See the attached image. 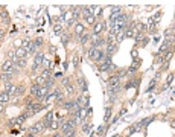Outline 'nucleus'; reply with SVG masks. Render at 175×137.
Listing matches in <instances>:
<instances>
[{
	"label": "nucleus",
	"instance_id": "nucleus-1",
	"mask_svg": "<svg viewBox=\"0 0 175 137\" xmlns=\"http://www.w3.org/2000/svg\"><path fill=\"white\" fill-rule=\"evenodd\" d=\"M87 56L94 62H102L105 60V52L102 49H96V47H90L87 52Z\"/></svg>",
	"mask_w": 175,
	"mask_h": 137
},
{
	"label": "nucleus",
	"instance_id": "nucleus-2",
	"mask_svg": "<svg viewBox=\"0 0 175 137\" xmlns=\"http://www.w3.org/2000/svg\"><path fill=\"white\" fill-rule=\"evenodd\" d=\"M2 72H3V73H11V75L14 76V75H18V73H20V68L15 67L12 61L5 60V62L2 64Z\"/></svg>",
	"mask_w": 175,
	"mask_h": 137
},
{
	"label": "nucleus",
	"instance_id": "nucleus-3",
	"mask_svg": "<svg viewBox=\"0 0 175 137\" xmlns=\"http://www.w3.org/2000/svg\"><path fill=\"white\" fill-rule=\"evenodd\" d=\"M43 60H44V52H43V50H38V52L34 55V64H32V67H31L32 73H35L37 70H40L41 64H43Z\"/></svg>",
	"mask_w": 175,
	"mask_h": 137
},
{
	"label": "nucleus",
	"instance_id": "nucleus-4",
	"mask_svg": "<svg viewBox=\"0 0 175 137\" xmlns=\"http://www.w3.org/2000/svg\"><path fill=\"white\" fill-rule=\"evenodd\" d=\"M98 68H99V72H102V73H105V72H110V70H114V64H113V61H111V58H108V56H105V60L102 61V62H98Z\"/></svg>",
	"mask_w": 175,
	"mask_h": 137
},
{
	"label": "nucleus",
	"instance_id": "nucleus-5",
	"mask_svg": "<svg viewBox=\"0 0 175 137\" xmlns=\"http://www.w3.org/2000/svg\"><path fill=\"white\" fill-rule=\"evenodd\" d=\"M90 43H92V47H96V49H100L102 46H105V38H104L102 35L90 34Z\"/></svg>",
	"mask_w": 175,
	"mask_h": 137
},
{
	"label": "nucleus",
	"instance_id": "nucleus-6",
	"mask_svg": "<svg viewBox=\"0 0 175 137\" xmlns=\"http://www.w3.org/2000/svg\"><path fill=\"white\" fill-rule=\"evenodd\" d=\"M125 73L120 72V73H114V75L110 76L108 79V88H113V87H120V82H122V78H123Z\"/></svg>",
	"mask_w": 175,
	"mask_h": 137
},
{
	"label": "nucleus",
	"instance_id": "nucleus-7",
	"mask_svg": "<svg viewBox=\"0 0 175 137\" xmlns=\"http://www.w3.org/2000/svg\"><path fill=\"white\" fill-rule=\"evenodd\" d=\"M140 64H142V60L140 58H137V60L132 62V66L131 67H128V70H126V73H125V76L126 78H132V75L139 70V67H140Z\"/></svg>",
	"mask_w": 175,
	"mask_h": 137
},
{
	"label": "nucleus",
	"instance_id": "nucleus-8",
	"mask_svg": "<svg viewBox=\"0 0 175 137\" xmlns=\"http://www.w3.org/2000/svg\"><path fill=\"white\" fill-rule=\"evenodd\" d=\"M107 23L105 22H96L93 24V34H96V35H100L104 32V31H108V28H107Z\"/></svg>",
	"mask_w": 175,
	"mask_h": 137
},
{
	"label": "nucleus",
	"instance_id": "nucleus-9",
	"mask_svg": "<svg viewBox=\"0 0 175 137\" xmlns=\"http://www.w3.org/2000/svg\"><path fill=\"white\" fill-rule=\"evenodd\" d=\"M22 47L28 52V54H34L35 52V47H34V43H32V40H29V38H23L22 40Z\"/></svg>",
	"mask_w": 175,
	"mask_h": 137
},
{
	"label": "nucleus",
	"instance_id": "nucleus-10",
	"mask_svg": "<svg viewBox=\"0 0 175 137\" xmlns=\"http://www.w3.org/2000/svg\"><path fill=\"white\" fill-rule=\"evenodd\" d=\"M75 125H76L75 119H69V120H64V122L61 123V134L67 133L69 130H73V128H75Z\"/></svg>",
	"mask_w": 175,
	"mask_h": 137
},
{
	"label": "nucleus",
	"instance_id": "nucleus-11",
	"mask_svg": "<svg viewBox=\"0 0 175 137\" xmlns=\"http://www.w3.org/2000/svg\"><path fill=\"white\" fill-rule=\"evenodd\" d=\"M46 128L43 126V122L41 120H38V122H35L31 125V128H29V133H34V134H41L44 131Z\"/></svg>",
	"mask_w": 175,
	"mask_h": 137
},
{
	"label": "nucleus",
	"instance_id": "nucleus-12",
	"mask_svg": "<svg viewBox=\"0 0 175 137\" xmlns=\"http://www.w3.org/2000/svg\"><path fill=\"white\" fill-rule=\"evenodd\" d=\"M76 82H78V88H79V90H81L82 93H87V90H88V84L85 82V79H84V78H82L81 75L78 76Z\"/></svg>",
	"mask_w": 175,
	"mask_h": 137
},
{
	"label": "nucleus",
	"instance_id": "nucleus-13",
	"mask_svg": "<svg viewBox=\"0 0 175 137\" xmlns=\"http://www.w3.org/2000/svg\"><path fill=\"white\" fill-rule=\"evenodd\" d=\"M117 44H105V56H108V58H111V55L113 54H116L117 52Z\"/></svg>",
	"mask_w": 175,
	"mask_h": 137
},
{
	"label": "nucleus",
	"instance_id": "nucleus-14",
	"mask_svg": "<svg viewBox=\"0 0 175 137\" xmlns=\"http://www.w3.org/2000/svg\"><path fill=\"white\" fill-rule=\"evenodd\" d=\"M70 14L73 15V18L78 20L82 17V9H81V6H70Z\"/></svg>",
	"mask_w": 175,
	"mask_h": 137
},
{
	"label": "nucleus",
	"instance_id": "nucleus-15",
	"mask_svg": "<svg viewBox=\"0 0 175 137\" xmlns=\"http://www.w3.org/2000/svg\"><path fill=\"white\" fill-rule=\"evenodd\" d=\"M14 52H15V56H17L18 60H26V58L29 56V54L23 49V47H17V49H15Z\"/></svg>",
	"mask_w": 175,
	"mask_h": 137
},
{
	"label": "nucleus",
	"instance_id": "nucleus-16",
	"mask_svg": "<svg viewBox=\"0 0 175 137\" xmlns=\"http://www.w3.org/2000/svg\"><path fill=\"white\" fill-rule=\"evenodd\" d=\"M64 88H66V94H69V96H73V94H76V85L73 82H69L67 85H64Z\"/></svg>",
	"mask_w": 175,
	"mask_h": 137
},
{
	"label": "nucleus",
	"instance_id": "nucleus-17",
	"mask_svg": "<svg viewBox=\"0 0 175 137\" xmlns=\"http://www.w3.org/2000/svg\"><path fill=\"white\" fill-rule=\"evenodd\" d=\"M139 84H140V79H134V78H130V81L123 85L125 90H130V88L132 87H139Z\"/></svg>",
	"mask_w": 175,
	"mask_h": 137
},
{
	"label": "nucleus",
	"instance_id": "nucleus-18",
	"mask_svg": "<svg viewBox=\"0 0 175 137\" xmlns=\"http://www.w3.org/2000/svg\"><path fill=\"white\" fill-rule=\"evenodd\" d=\"M26 93V85L24 84H18V85H15V93H14V96H23V94Z\"/></svg>",
	"mask_w": 175,
	"mask_h": 137
},
{
	"label": "nucleus",
	"instance_id": "nucleus-19",
	"mask_svg": "<svg viewBox=\"0 0 175 137\" xmlns=\"http://www.w3.org/2000/svg\"><path fill=\"white\" fill-rule=\"evenodd\" d=\"M3 92L8 93L9 96H11V94L15 93V85H14L12 82H6V84H5V87H3Z\"/></svg>",
	"mask_w": 175,
	"mask_h": 137
},
{
	"label": "nucleus",
	"instance_id": "nucleus-20",
	"mask_svg": "<svg viewBox=\"0 0 175 137\" xmlns=\"http://www.w3.org/2000/svg\"><path fill=\"white\" fill-rule=\"evenodd\" d=\"M70 41H72V35L69 34V32H66V31H64V34L61 35V43H62V46H64V47H67V46H69V43H70Z\"/></svg>",
	"mask_w": 175,
	"mask_h": 137
},
{
	"label": "nucleus",
	"instance_id": "nucleus-21",
	"mask_svg": "<svg viewBox=\"0 0 175 137\" xmlns=\"http://www.w3.org/2000/svg\"><path fill=\"white\" fill-rule=\"evenodd\" d=\"M82 32H85V26H84V23H81V22H76V24H75V35L79 37Z\"/></svg>",
	"mask_w": 175,
	"mask_h": 137
},
{
	"label": "nucleus",
	"instance_id": "nucleus-22",
	"mask_svg": "<svg viewBox=\"0 0 175 137\" xmlns=\"http://www.w3.org/2000/svg\"><path fill=\"white\" fill-rule=\"evenodd\" d=\"M40 88H41V85H38V84H37V82H34L32 85L29 87L31 96H34V98H37V94H38V92H40Z\"/></svg>",
	"mask_w": 175,
	"mask_h": 137
},
{
	"label": "nucleus",
	"instance_id": "nucleus-23",
	"mask_svg": "<svg viewBox=\"0 0 175 137\" xmlns=\"http://www.w3.org/2000/svg\"><path fill=\"white\" fill-rule=\"evenodd\" d=\"M88 41H90V34L88 32H82L81 35H79V43H81L82 46H85Z\"/></svg>",
	"mask_w": 175,
	"mask_h": 137
},
{
	"label": "nucleus",
	"instance_id": "nucleus-24",
	"mask_svg": "<svg viewBox=\"0 0 175 137\" xmlns=\"http://www.w3.org/2000/svg\"><path fill=\"white\" fill-rule=\"evenodd\" d=\"M0 81H2L3 84L12 82V75H11V73H3L2 72V75H0Z\"/></svg>",
	"mask_w": 175,
	"mask_h": 137
},
{
	"label": "nucleus",
	"instance_id": "nucleus-25",
	"mask_svg": "<svg viewBox=\"0 0 175 137\" xmlns=\"http://www.w3.org/2000/svg\"><path fill=\"white\" fill-rule=\"evenodd\" d=\"M32 43H34V47H35V50H37V49L40 50L41 47H43V44H44V40L41 38V37H37V38L32 41Z\"/></svg>",
	"mask_w": 175,
	"mask_h": 137
},
{
	"label": "nucleus",
	"instance_id": "nucleus-26",
	"mask_svg": "<svg viewBox=\"0 0 175 137\" xmlns=\"http://www.w3.org/2000/svg\"><path fill=\"white\" fill-rule=\"evenodd\" d=\"M54 32H55V35L61 37L62 34H64V29H62V24H60V23H55V24H54Z\"/></svg>",
	"mask_w": 175,
	"mask_h": 137
},
{
	"label": "nucleus",
	"instance_id": "nucleus-27",
	"mask_svg": "<svg viewBox=\"0 0 175 137\" xmlns=\"http://www.w3.org/2000/svg\"><path fill=\"white\" fill-rule=\"evenodd\" d=\"M40 76L43 78V79H49V78H52V70L50 68H43V70H41V73H40Z\"/></svg>",
	"mask_w": 175,
	"mask_h": 137
},
{
	"label": "nucleus",
	"instance_id": "nucleus-28",
	"mask_svg": "<svg viewBox=\"0 0 175 137\" xmlns=\"http://www.w3.org/2000/svg\"><path fill=\"white\" fill-rule=\"evenodd\" d=\"M9 101H11V96H9L8 93H5V92L0 93V104H5V105H6Z\"/></svg>",
	"mask_w": 175,
	"mask_h": 137
},
{
	"label": "nucleus",
	"instance_id": "nucleus-29",
	"mask_svg": "<svg viewBox=\"0 0 175 137\" xmlns=\"http://www.w3.org/2000/svg\"><path fill=\"white\" fill-rule=\"evenodd\" d=\"M105 44H116V34L108 32L107 38H105Z\"/></svg>",
	"mask_w": 175,
	"mask_h": 137
},
{
	"label": "nucleus",
	"instance_id": "nucleus-30",
	"mask_svg": "<svg viewBox=\"0 0 175 137\" xmlns=\"http://www.w3.org/2000/svg\"><path fill=\"white\" fill-rule=\"evenodd\" d=\"M172 58H174V49H171L169 52H166V54L163 55V61L164 62H171Z\"/></svg>",
	"mask_w": 175,
	"mask_h": 137
},
{
	"label": "nucleus",
	"instance_id": "nucleus-31",
	"mask_svg": "<svg viewBox=\"0 0 175 137\" xmlns=\"http://www.w3.org/2000/svg\"><path fill=\"white\" fill-rule=\"evenodd\" d=\"M0 20L5 23V24H9L11 23V18H9V14L6 12V11H3L2 14H0Z\"/></svg>",
	"mask_w": 175,
	"mask_h": 137
},
{
	"label": "nucleus",
	"instance_id": "nucleus-32",
	"mask_svg": "<svg viewBox=\"0 0 175 137\" xmlns=\"http://www.w3.org/2000/svg\"><path fill=\"white\" fill-rule=\"evenodd\" d=\"M14 66L17 67V68H26V66H28V61H26V60H18V58H17V61L14 62Z\"/></svg>",
	"mask_w": 175,
	"mask_h": 137
},
{
	"label": "nucleus",
	"instance_id": "nucleus-33",
	"mask_svg": "<svg viewBox=\"0 0 175 137\" xmlns=\"http://www.w3.org/2000/svg\"><path fill=\"white\" fill-rule=\"evenodd\" d=\"M174 31H175L174 24H171L166 31H164V37H166V38H172V37H174Z\"/></svg>",
	"mask_w": 175,
	"mask_h": 137
},
{
	"label": "nucleus",
	"instance_id": "nucleus-34",
	"mask_svg": "<svg viewBox=\"0 0 175 137\" xmlns=\"http://www.w3.org/2000/svg\"><path fill=\"white\" fill-rule=\"evenodd\" d=\"M111 111H113V110H111V107L108 108H105V114H104V123L107 125L108 123V120H110V117H111Z\"/></svg>",
	"mask_w": 175,
	"mask_h": 137
},
{
	"label": "nucleus",
	"instance_id": "nucleus-35",
	"mask_svg": "<svg viewBox=\"0 0 175 137\" xmlns=\"http://www.w3.org/2000/svg\"><path fill=\"white\" fill-rule=\"evenodd\" d=\"M161 15H163V12H161V11H160V12H157V14L151 18V22H152L154 24H157V26H158V23H160V20H161Z\"/></svg>",
	"mask_w": 175,
	"mask_h": 137
},
{
	"label": "nucleus",
	"instance_id": "nucleus-36",
	"mask_svg": "<svg viewBox=\"0 0 175 137\" xmlns=\"http://www.w3.org/2000/svg\"><path fill=\"white\" fill-rule=\"evenodd\" d=\"M84 20H85V23H87V24H90V26H93L94 23L98 22V18L94 17V15H88V17H85Z\"/></svg>",
	"mask_w": 175,
	"mask_h": 137
},
{
	"label": "nucleus",
	"instance_id": "nucleus-37",
	"mask_svg": "<svg viewBox=\"0 0 175 137\" xmlns=\"http://www.w3.org/2000/svg\"><path fill=\"white\" fill-rule=\"evenodd\" d=\"M44 87H47L49 90H50V88H54V87H55V78H54V76H52V78H49V79L46 81Z\"/></svg>",
	"mask_w": 175,
	"mask_h": 137
},
{
	"label": "nucleus",
	"instance_id": "nucleus-38",
	"mask_svg": "<svg viewBox=\"0 0 175 137\" xmlns=\"http://www.w3.org/2000/svg\"><path fill=\"white\" fill-rule=\"evenodd\" d=\"M123 35H125V38H132V37H134V29L126 28L125 32H123Z\"/></svg>",
	"mask_w": 175,
	"mask_h": 137
},
{
	"label": "nucleus",
	"instance_id": "nucleus-39",
	"mask_svg": "<svg viewBox=\"0 0 175 137\" xmlns=\"http://www.w3.org/2000/svg\"><path fill=\"white\" fill-rule=\"evenodd\" d=\"M79 61H81V60H79V55L78 54H73V58H72V64H73V67H78L79 66Z\"/></svg>",
	"mask_w": 175,
	"mask_h": 137
},
{
	"label": "nucleus",
	"instance_id": "nucleus-40",
	"mask_svg": "<svg viewBox=\"0 0 175 137\" xmlns=\"http://www.w3.org/2000/svg\"><path fill=\"white\" fill-rule=\"evenodd\" d=\"M41 67H43V68H52V61H50V60H47V58L44 56V60H43V64H41Z\"/></svg>",
	"mask_w": 175,
	"mask_h": 137
},
{
	"label": "nucleus",
	"instance_id": "nucleus-41",
	"mask_svg": "<svg viewBox=\"0 0 175 137\" xmlns=\"http://www.w3.org/2000/svg\"><path fill=\"white\" fill-rule=\"evenodd\" d=\"M107 126L108 125H100V126H98V136H104L105 134V131H107Z\"/></svg>",
	"mask_w": 175,
	"mask_h": 137
},
{
	"label": "nucleus",
	"instance_id": "nucleus-42",
	"mask_svg": "<svg viewBox=\"0 0 175 137\" xmlns=\"http://www.w3.org/2000/svg\"><path fill=\"white\" fill-rule=\"evenodd\" d=\"M90 130H92V123H90V122H84L82 123V131H84V133H90Z\"/></svg>",
	"mask_w": 175,
	"mask_h": 137
},
{
	"label": "nucleus",
	"instance_id": "nucleus-43",
	"mask_svg": "<svg viewBox=\"0 0 175 137\" xmlns=\"http://www.w3.org/2000/svg\"><path fill=\"white\" fill-rule=\"evenodd\" d=\"M174 84V73H169L168 78H166V87L168 85H172Z\"/></svg>",
	"mask_w": 175,
	"mask_h": 137
},
{
	"label": "nucleus",
	"instance_id": "nucleus-44",
	"mask_svg": "<svg viewBox=\"0 0 175 137\" xmlns=\"http://www.w3.org/2000/svg\"><path fill=\"white\" fill-rule=\"evenodd\" d=\"M15 120H17V125H24V122H26V117L23 114H20L18 117H15Z\"/></svg>",
	"mask_w": 175,
	"mask_h": 137
},
{
	"label": "nucleus",
	"instance_id": "nucleus-45",
	"mask_svg": "<svg viewBox=\"0 0 175 137\" xmlns=\"http://www.w3.org/2000/svg\"><path fill=\"white\" fill-rule=\"evenodd\" d=\"M148 43H149V37H148V35H145V37H143V40L140 41V44H139V46H142V47H146V46H148Z\"/></svg>",
	"mask_w": 175,
	"mask_h": 137
},
{
	"label": "nucleus",
	"instance_id": "nucleus-46",
	"mask_svg": "<svg viewBox=\"0 0 175 137\" xmlns=\"http://www.w3.org/2000/svg\"><path fill=\"white\" fill-rule=\"evenodd\" d=\"M111 14H120L122 12V6H111Z\"/></svg>",
	"mask_w": 175,
	"mask_h": 137
},
{
	"label": "nucleus",
	"instance_id": "nucleus-47",
	"mask_svg": "<svg viewBox=\"0 0 175 137\" xmlns=\"http://www.w3.org/2000/svg\"><path fill=\"white\" fill-rule=\"evenodd\" d=\"M44 120H47V122H50L52 123V120H54V113H52V111H49V113H47L46 116H44V117H43Z\"/></svg>",
	"mask_w": 175,
	"mask_h": 137
},
{
	"label": "nucleus",
	"instance_id": "nucleus-48",
	"mask_svg": "<svg viewBox=\"0 0 175 137\" xmlns=\"http://www.w3.org/2000/svg\"><path fill=\"white\" fill-rule=\"evenodd\" d=\"M62 136H66V137H75V136H76V133H75V128H73V130H69L67 133H64Z\"/></svg>",
	"mask_w": 175,
	"mask_h": 137
},
{
	"label": "nucleus",
	"instance_id": "nucleus-49",
	"mask_svg": "<svg viewBox=\"0 0 175 137\" xmlns=\"http://www.w3.org/2000/svg\"><path fill=\"white\" fill-rule=\"evenodd\" d=\"M35 82L38 84V85H41V87H43L44 84H46V79H43L41 76H37V81H35Z\"/></svg>",
	"mask_w": 175,
	"mask_h": 137
},
{
	"label": "nucleus",
	"instance_id": "nucleus-50",
	"mask_svg": "<svg viewBox=\"0 0 175 137\" xmlns=\"http://www.w3.org/2000/svg\"><path fill=\"white\" fill-rule=\"evenodd\" d=\"M15 125H17V120H15V119H9L8 120V126H9V128H14Z\"/></svg>",
	"mask_w": 175,
	"mask_h": 137
},
{
	"label": "nucleus",
	"instance_id": "nucleus-51",
	"mask_svg": "<svg viewBox=\"0 0 175 137\" xmlns=\"http://www.w3.org/2000/svg\"><path fill=\"white\" fill-rule=\"evenodd\" d=\"M131 55H132V58H136V60L139 58V50H137V47H134V49L131 50Z\"/></svg>",
	"mask_w": 175,
	"mask_h": 137
},
{
	"label": "nucleus",
	"instance_id": "nucleus-52",
	"mask_svg": "<svg viewBox=\"0 0 175 137\" xmlns=\"http://www.w3.org/2000/svg\"><path fill=\"white\" fill-rule=\"evenodd\" d=\"M5 35H6V31L5 29H0V44H2V41L5 38Z\"/></svg>",
	"mask_w": 175,
	"mask_h": 137
},
{
	"label": "nucleus",
	"instance_id": "nucleus-53",
	"mask_svg": "<svg viewBox=\"0 0 175 137\" xmlns=\"http://www.w3.org/2000/svg\"><path fill=\"white\" fill-rule=\"evenodd\" d=\"M163 56L161 55H158V58H155V64H158V66H160V64H163Z\"/></svg>",
	"mask_w": 175,
	"mask_h": 137
},
{
	"label": "nucleus",
	"instance_id": "nucleus-54",
	"mask_svg": "<svg viewBox=\"0 0 175 137\" xmlns=\"http://www.w3.org/2000/svg\"><path fill=\"white\" fill-rule=\"evenodd\" d=\"M69 82H70V79H69V78H64V76L61 78V84H62V85H67Z\"/></svg>",
	"mask_w": 175,
	"mask_h": 137
},
{
	"label": "nucleus",
	"instance_id": "nucleus-55",
	"mask_svg": "<svg viewBox=\"0 0 175 137\" xmlns=\"http://www.w3.org/2000/svg\"><path fill=\"white\" fill-rule=\"evenodd\" d=\"M5 111H6V105H5V104H0V114H3Z\"/></svg>",
	"mask_w": 175,
	"mask_h": 137
},
{
	"label": "nucleus",
	"instance_id": "nucleus-56",
	"mask_svg": "<svg viewBox=\"0 0 175 137\" xmlns=\"http://www.w3.org/2000/svg\"><path fill=\"white\" fill-rule=\"evenodd\" d=\"M49 50H50L49 54H55V52H56V47H55V46H49Z\"/></svg>",
	"mask_w": 175,
	"mask_h": 137
},
{
	"label": "nucleus",
	"instance_id": "nucleus-57",
	"mask_svg": "<svg viewBox=\"0 0 175 137\" xmlns=\"http://www.w3.org/2000/svg\"><path fill=\"white\" fill-rule=\"evenodd\" d=\"M158 41H160V37H154V44H158Z\"/></svg>",
	"mask_w": 175,
	"mask_h": 137
},
{
	"label": "nucleus",
	"instance_id": "nucleus-58",
	"mask_svg": "<svg viewBox=\"0 0 175 137\" xmlns=\"http://www.w3.org/2000/svg\"><path fill=\"white\" fill-rule=\"evenodd\" d=\"M50 137H64V136H62V134H60V133H55L54 136H50Z\"/></svg>",
	"mask_w": 175,
	"mask_h": 137
},
{
	"label": "nucleus",
	"instance_id": "nucleus-59",
	"mask_svg": "<svg viewBox=\"0 0 175 137\" xmlns=\"http://www.w3.org/2000/svg\"><path fill=\"white\" fill-rule=\"evenodd\" d=\"M47 137H49V136H47Z\"/></svg>",
	"mask_w": 175,
	"mask_h": 137
},
{
	"label": "nucleus",
	"instance_id": "nucleus-60",
	"mask_svg": "<svg viewBox=\"0 0 175 137\" xmlns=\"http://www.w3.org/2000/svg\"><path fill=\"white\" fill-rule=\"evenodd\" d=\"M119 137H120V136H119Z\"/></svg>",
	"mask_w": 175,
	"mask_h": 137
}]
</instances>
